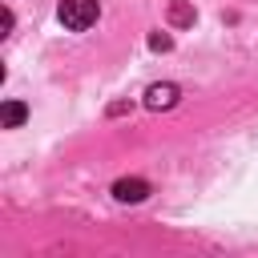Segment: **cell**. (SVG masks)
<instances>
[{
    "mask_svg": "<svg viewBox=\"0 0 258 258\" xmlns=\"http://www.w3.org/2000/svg\"><path fill=\"white\" fill-rule=\"evenodd\" d=\"M97 12H101V4H97V0H60V4H56L60 24H64V28H73V32H85V28L97 20Z\"/></svg>",
    "mask_w": 258,
    "mask_h": 258,
    "instance_id": "1",
    "label": "cell"
},
{
    "mask_svg": "<svg viewBox=\"0 0 258 258\" xmlns=\"http://www.w3.org/2000/svg\"><path fill=\"white\" fill-rule=\"evenodd\" d=\"M145 105H149L153 113L173 109V105H177V85H169V81H165V85H149V89H145Z\"/></svg>",
    "mask_w": 258,
    "mask_h": 258,
    "instance_id": "2",
    "label": "cell"
},
{
    "mask_svg": "<svg viewBox=\"0 0 258 258\" xmlns=\"http://www.w3.org/2000/svg\"><path fill=\"white\" fill-rule=\"evenodd\" d=\"M113 198H117V202H145V198H149V181H145V177H121V181L113 185Z\"/></svg>",
    "mask_w": 258,
    "mask_h": 258,
    "instance_id": "3",
    "label": "cell"
},
{
    "mask_svg": "<svg viewBox=\"0 0 258 258\" xmlns=\"http://www.w3.org/2000/svg\"><path fill=\"white\" fill-rule=\"evenodd\" d=\"M24 117H28V109H24L20 101H4V109H0V121H4V129H16Z\"/></svg>",
    "mask_w": 258,
    "mask_h": 258,
    "instance_id": "4",
    "label": "cell"
},
{
    "mask_svg": "<svg viewBox=\"0 0 258 258\" xmlns=\"http://www.w3.org/2000/svg\"><path fill=\"white\" fill-rule=\"evenodd\" d=\"M169 20H173L177 28H185V24H194V8L181 4V0H173V4H169Z\"/></svg>",
    "mask_w": 258,
    "mask_h": 258,
    "instance_id": "5",
    "label": "cell"
},
{
    "mask_svg": "<svg viewBox=\"0 0 258 258\" xmlns=\"http://www.w3.org/2000/svg\"><path fill=\"white\" fill-rule=\"evenodd\" d=\"M169 44H173V40H169V36H161V32H157V36H149V48H161V52H165Z\"/></svg>",
    "mask_w": 258,
    "mask_h": 258,
    "instance_id": "6",
    "label": "cell"
}]
</instances>
